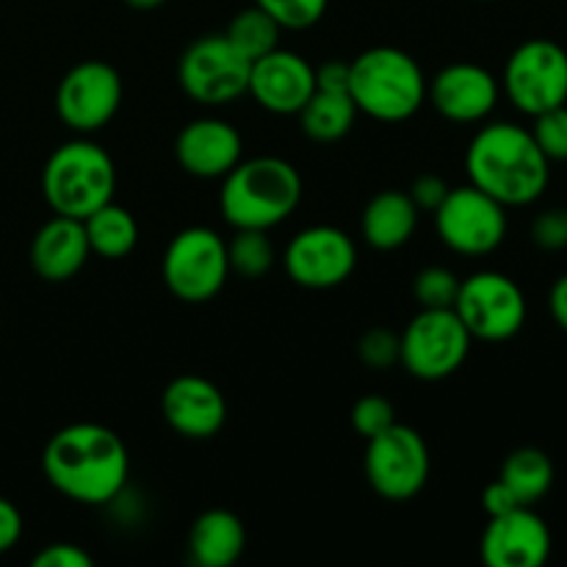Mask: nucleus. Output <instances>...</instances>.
<instances>
[{
    "label": "nucleus",
    "mask_w": 567,
    "mask_h": 567,
    "mask_svg": "<svg viewBox=\"0 0 567 567\" xmlns=\"http://www.w3.org/2000/svg\"><path fill=\"white\" fill-rule=\"evenodd\" d=\"M358 354L365 369H391L393 363H399V336L393 330H385V327L365 330L358 343Z\"/></svg>",
    "instance_id": "7c9ffc66"
},
{
    "label": "nucleus",
    "mask_w": 567,
    "mask_h": 567,
    "mask_svg": "<svg viewBox=\"0 0 567 567\" xmlns=\"http://www.w3.org/2000/svg\"><path fill=\"white\" fill-rule=\"evenodd\" d=\"M175 155L177 164L188 175L203 177V181H216V177H225L241 161V133L230 122L216 120V116L192 120L177 133Z\"/></svg>",
    "instance_id": "6ab92c4d"
},
{
    "label": "nucleus",
    "mask_w": 567,
    "mask_h": 567,
    "mask_svg": "<svg viewBox=\"0 0 567 567\" xmlns=\"http://www.w3.org/2000/svg\"><path fill=\"white\" fill-rule=\"evenodd\" d=\"M482 507H485L487 518H496V515H507L513 513V509L524 507V504L518 502V496H515L502 480H496L493 485L485 487V493H482Z\"/></svg>",
    "instance_id": "c9c22d12"
},
{
    "label": "nucleus",
    "mask_w": 567,
    "mask_h": 567,
    "mask_svg": "<svg viewBox=\"0 0 567 567\" xmlns=\"http://www.w3.org/2000/svg\"><path fill=\"white\" fill-rule=\"evenodd\" d=\"M316 92V66L293 50L275 48L249 66V86L260 109L271 114H299Z\"/></svg>",
    "instance_id": "2eb2a0df"
},
{
    "label": "nucleus",
    "mask_w": 567,
    "mask_h": 567,
    "mask_svg": "<svg viewBox=\"0 0 567 567\" xmlns=\"http://www.w3.org/2000/svg\"><path fill=\"white\" fill-rule=\"evenodd\" d=\"M42 192L53 214L83 221L114 199V161L100 144L89 138H72L55 147L44 164Z\"/></svg>",
    "instance_id": "39448f33"
},
{
    "label": "nucleus",
    "mask_w": 567,
    "mask_h": 567,
    "mask_svg": "<svg viewBox=\"0 0 567 567\" xmlns=\"http://www.w3.org/2000/svg\"><path fill=\"white\" fill-rule=\"evenodd\" d=\"M161 415L177 435L188 441H208L225 426L227 402L210 380L183 374L164 388Z\"/></svg>",
    "instance_id": "a211bd4d"
},
{
    "label": "nucleus",
    "mask_w": 567,
    "mask_h": 567,
    "mask_svg": "<svg viewBox=\"0 0 567 567\" xmlns=\"http://www.w3.org/2000/svg\"><path fill=\"white\" fill-rule=\"evenodd\" d=\"M122 103V78L105 61H81L55 92V111L75 133H94L109 125Z\"/></svg>",
    "instance_id": "4468645a"
},
{
    "label": "nucleus",
    "mask_w": 567,
    "mask_h": 567,
    "mask_svg": "<svg viewBox=\"0 0 567 567\" xmlns=\"http://www.w3.org/2000/svg\"><path fill=\"white\" fill-rule=\"evenodd\" d=\"M89 238L83 230L81 219L55 214L53 219L44 221L31 241V266L42 280L64 282L72 280L78 271L86 266Z\"/></svg>",
    "instance_id": "aec40b11"
},
{
    "label": "nucleus",
    "mask_w": 567,
    "mask_h": 567,
    "mask_svg": "<svg viewBox=\"0 0 567 567\" xmlns=\"http://www.w3.org/2000/svg\"><path fill=\"white\" fill-rule=\"evenodd\" d=\"M465 169L471 186L491 194L504 208L537 203L551 181V161L537 147L532 131L513 122L482 127L468 144Z\"/></svg>",
    "instance_id": "f03ea898"
},
{
    "label": "nucleus",
    "mask_w": 567,
    "mask_h": 567,
    "mask_svg": "<svg viewBox=\"0 0 567 567\" xmlns=\"http://www.w3.org/2000/svg\"><path fill=\"white\" fill-rule=\"evenodd\" d=\"M161 277L172 297L181 302H208L225 288L230 277L227 241L210 227H186L166 247Z\"/></svg>",
    "instance_id": "0eeeda50"
},
{
    "label": "nucleus",
    "mask_w": 567,
    "mask_h": 567,
    "mask_svg": "<svg viewBox=\"0 0 567 567\" xmlns=\"http://www.w3.org/2000/svg\"><path fill=\"white\" fill-rule=\"evenodd\" d=\"M227 260L230 271H236L238 277L260 280L275 266V244L266 230H236V236L227 241Z\"/></svg>",
    "instance_id": "bb28decb"
},
{
    "label": "nucleus",
    "mask_w": 567,
    "mask_h": 567,
    "mask_svg": "<svg viewBox=\"0 0 567 567\" xmlns=\"http://www.w3.org/2000/svg\"><path fill=\"white\" fill-rule=\"evenodd\" d=\"M419 227V208L413 205L408 192H380L369 199L363 216H360V230L365 244H371L380 252L404 247L413 238Z\"/></svg>",
    "instance_id": "412c9836"
},
{
    "label": "nucleus",
    "mask_w": 567,
    "mask_h": 567,
    "mask_svg": "<svg viewBox=\"0 0 567 567\" xmlns=\"http://www.w3.org/2000/svg\"><path fill=\"white\" fill-rule=\"evenodd\" d=\"M302 177L297 166L275 155L238 161L221 177L219 208L233 230H271L297 210Z\"/></svg>",
    "instance_id": "7ed1b4c3"
},
{
    "label": "nucleus",
    "mask_w": 567,
    "mask_h": 567,
    "mask_svg": "<svg viewBox=\"0 0 567 567\" xmlns=\"http://www.w3.org/2000/svg\"><path fill=\"white\" fill-rule=\"evenodd\" d=\"M127 6H133V9H142V11H147V9H158L161 3H166V0H125Z\"/></svg>",
    "instance_id": "ea45409f"
},
{
    "label": "nucleus",
    "mask_w": 567,
    "mask_h": 567,
    "mask_svg": "<svg viewBox=\"0 0 567 567\" xmlns=\"http://www.w3.org/2000/svg\"><path fill=\"white\" fill-rule=\"evenodd\" d=\"M280 22L264 11L260 6H249V9H241L227 25L225 37L233 48L241 55H247L249 61L260 59V55L271 53L275 48H280Z\"/></svg>",
    "instance_id": "a878e982"
},
{
    "label": "nucleus",
    "mask_w": 567,
    "mask_h": 567,
    "mask_svg": "<svg viewBox=\"0 0 567 567\" xmlns=\"http://www.w3.org/2000/svg\"><path fill=\"white\" fill-rule=\"evenodd\" d=\"M435 227L452 252L482 258L496 252L507 238V208L468 183L449 188L446 199L435 210Z\"/></svg>",
    "instance_id": "9b49d317"
},
{
    "label": "nucleus",
    "mask_w": 567,
    "mask_h": 567,
    "mask_svg": "<svg viewBox=\"0 0 567 567\" xmlns=\"http://www.w3.org/2000/svg\"><path fill=\"white\" fill-rule=\"evenodd\" d=\"M37 567H92L94 559L72 543H53L33 557Z\"/></svg>",
    "instance_id": "f704fd0d"
},
{
    "label": "nucleus",
    "mask_w": 567,
    "mask_h": 567,
    "mask_svg": "<svg viewBox=\"0 0 567 567\" xmlns=\"http://www.w3.org/2000/svg\"><path fill=\"white\" fill-rule=\"evenodd\" d=\"M252 61L238 53L225 33H208L186 48L177 64L181 86L194 103L227 105L244 97Z\"/></svg>",
    "instance_id": "f8f14e48"
},
{
    "label": "nucleus",
    "mask_w": 567,
    "mask_h": 567,
    "mask_svg": "<svg viewBox=\"0 0 567 567\" xmlns=\"http://www.w3.org/2000/svg\"><path fill=\"white\" fill-rule=\"evenodd\" d=\"M498 94H502V86L496 78L485 66L468 64V61L443 66L432 81H426V97L435 105L437 114L460 125L491 116Z\"/></svg>",
    "instance_id": "f3484780"
},
{
    "label": "nucleus",
    "mask_w": 567,
    "mask_h": 567,
    "mask_svg": "<svg viewBox=\"0 0 567 567\" xmlns=\"http://www.w3.org/2000/svg\"><path fill=\"white\" fill-rule=\"evenodd\" d=\"M460 277L446 266H426L415 275L413 297L421 308H454Z\"/></svg>",
    "instance_id": "cd10ccee"
},
{
    "label": "nucleus",
    "mask_w": 567,
    "mask_h": 567,
    "mask_svg": "<svg viewBox=\"0 0 567 567\" xmlns=\"http://www.w3.org/2000/svg\"><path fill=\"white\" fill-rule=\"evenodd\" d=\"M480 3H487V0H480Z\"/></svg>",
    "instance_id": "a19ab883"
},
{
    "label": "nucleus",
    "mask_w": 567,
    "mask_h": 567,
    "mask_svg": "<svg viewBox=\"0 0 567 567\" xmlns=\"http://www.w3.org/2000/svg\"><path fill=\"white\" fill-rule=\"evenodd\" d=\"M255 6L269 11L282 31H305L327 11V0H255Z\"/></svg>",
    "instance_id": "c85d7f7f"
},
{
    "label": "nucleus",
    "mask_w": 567,
    "mask_h": 567,
    "mask_svg": "<svg viewBox=\"0 0 567 567\" xmlns=\"http://www.w3.org/2000/svg\"><path fill=\"white\" fill-rule=\"evenodd\" d=\"M247 548V529L230 509H208L188 535V551L199 567H230Z\"/></svg>",
    "instance_id": "4be33fe9"
},
{
    "label": "nucleus",
    "mask_w": 567,
    "mask_h": 567,
    "mask_svg": "<svg viewBox=\"0 0 567 567\" xmlns=\"http://www.w3.org/2000/svg\"><path fill=\"white\" fill-rule=\"evenodd\" d=\"M480 551L487 567H543L551 557V532L535 509L518 507L491 518Z\"/></svg>",
    "instance_id": "dca6fc26"
},
{
    "label": "nucleus",
    "mask_w": 567,
    "mask_h": 567,
    "mask_svg": "<svg viewBox=\"0 0 567 567\" xmlns=\"http://www.w3.org/2000/svg\"><path fill=\"white\" fill-rule=\"evenodd\" d=\"M83 230H86L89 249L109 260L127 258L138 241L136 219H133L131 210L116 205L114 199L94 210V214H89L83 219Z\"/></svg>",
    "instance_id": "b1692460"
},
{
    "label": "nucleus",
    "mask_w": 567,
    "mask_h": 567,
    "mask_svg": "<svg viewBox=\"0 0 567 567\" xmlns=\"http://www.w3.org/2000/svg\"><path fill=\"white\" fill-rule=\"evenodd\" d=\"M393 421H396V410H393V404L385 396H374L371 393V396H363L352 408V426L365 441L380 435L382 430H388Z\"/></svg>",
    "instance_id": "2f4dec72"
},
{
    "label": "nucleus",
    "mask_w": 567,
    "mask_h": 567,
    "mask_svg": "<svg viewBox=\"0 0 567 567\" xmlns=\"http://www.w3.org/2000/svg\"><path fill=\"white\" fill-rule=\"evenodd\" d=\"M286 271L299 288L327 291L352 277L358 247L341 227L313 225L299 230L286 247Z\"/></svg>",
    "instance_id": "ddd939ff"
},
{
    "label": "nucleus",
    "mask_w": 567,
    "mask_h": 567,
    "mask_svg": "<svg viewBox=\"0 0 567 567\" xmlns=\"http://www.w3.org/2000/svg\"><path fill=\"white\" fill-rule=\"evenodd\" d=\"M42 468L61 496L89 507H103L125 491L131 457L114 430L86 421L64 426L50 437Z\"/></svg>",
    "instance_id": "f257e3e1"
},
{
    "label": "nucleus",
    "mask_w": 567,
    "mask_h": 567,
    "mask_svg": "<svg viewBox=\"0 0 567 567\" xmlns=\"http://www.w3.org/2000/svg\"><path fill=\"white\" fill-rule=\"evenodd\" d=\"M365 446V480L385 502H410L430 480V449L421 432L393 421Z\"/></svg>",
    "instance_id": "6e6552de"
},
{
    "label": "nucleus",
    "mask_w": 567,
    "mask_h": 567,
    "mask_svg": "<svg viewBox=\"0 0 567 567\" xmlns=\"http://www.w3.org/2000/svg\"><path fill=\"white\" fill-rule=\"evenodd\" d=\"M408 194H410V199H413L415 208H419V214L421 210H426V214H435V210L441 208L443 199H446L449 183L437 175H421V177H415Z\"/></svg>",
    "instance_id": "72a5a7b5"
},
{
    "label": "nucleus",
    "mask_w": 567,
    "mask_h": 567,
    "mask_svg": "<svg viewBox=\"0 0 567 567\" xmlns=\"http://www.w3.org/2000/svg\"><path fill=\"white\" fill-rule=\"evenodd\" d=\"M504 94L524 114L537 116L567 103V50L551 39L518 44L504 66Z\"/></svg>",
    "instance_id": "9d476101"
},
{
    "label": "nucleus",
    "mask_w": 567,
    "mask_h": 567,
    "mask_svg": "<svg viewBox=\"0 0 567 567\" xmlns=\"http://www.w3.org/2000/svg\"><path fill=\"white\" fill-rule=\"evenodd\" d=\"M532 136L548 161H567V105L537 114Z\"/></svg>",
    "instance_id": "c756f323"
},
{
    "label": "nucleus",
    "mask_w": 567,
    "mask_h": 567,
    "mask_svg": "<svg viewBox=\"0 0 567 567\" xmlns=\"http://www.w3.org/2000/svg\"><path fill=\"white\" fill-rule=\"evenodd\" d=\"M316 89L349 92V61H327V64L316 66Z\"/></svg>",
    "instance_id": "4c0bfd02"
},
{
    "label": "nucleus",
    "mask_w": 567,
    "mask_h": 567,
    "mask_svg": "<svg viewBox=\"0 0 567 567\" xmlns=\"http://www.w3.org/2000/svg\"><path fill=\"white\" fill-rule=\"evenodd\" d=\"M349 97L371 120L404 122L426 100L424 70L399 48L363 50L349 61Z\"/></svg>",
    "instance_id": "20e7f679"
},
{
    "label": "nucleus",
    "mask_w": 567,
    "mask_h": 567,
    "mask_svg": "<svg viewBox=\"0 0 567 567\" xmlns=\"http://www.w3.org/2000/svg\"><path fill=\"white\" fill-rule=\"evenodd\" d=\"M532 241L546 252L567 247V208H548L532 221Z\"/></svg>",
    "instance_id": "473e14b6"
},
{
    "label": "nucleus",
    "mask_w": 567,
    "mask_h": 567,
    "mask_svg": "<svg viewBox=\"0 0 567 567\" xmlns=\"http://www.w3.org/2000/svg\"><path fill=\"white\" fill-rule=\"evenodd\" d=\"M358 114L360 111L354 105V100L349 97V92H324V89H316L297 116L305 136L319 144H330L352 131Z\"/></svg>",
    "instance_id": "5701e85b"
},
{
    "label": "nucleus",
    "mask_w": 567,
    "mask_h": 567,
    "mask_svg": "<svg viewBox=\"0 0 567 567\" xmlns=\"http://www.w3.org/2000/svg\"><path fill=\"white\" fill-rule=\"evenodd\" d=\"M454 310L480 341H509L526 324V297L513 277L502 271H476L460 280Z\"/></svg>",
    "instance_id": "1a4fd4ad"
},
{
    "label": "nucleus",
    "mask_w": 567,
    "mask_h": 567,
    "mask_svg": "<svg viewBox=\"0 0 567 567\" xmlns=\"http://www.w3.org/2000/svg\"><path fill=\"white\" fill-rule=\"evenodd\" d=\"M22 537V515L9 498L0 496V554L11 551Z\"/></svg>",
    "instance_id": "e433bc0d"
},
{
    "label": "nucleus",
    "mask_w": 567,
    "mask_h": 567,
    "mask_svg": "<svg viewBox=\"0 0 567 567\" xmlns=\"http://www.w3.org/2000/svg\"><path fill=\"white\" fill-rule=\"evenodd\" d=\"M498 480L518 496L524 507L540 502L554 485V463L543 449L524 446L515 449L502 465V476Z\"/></svg>",
    "instance_id": "393cba45"
},
{
    "label": "nucleus",
    "mask_w": 567,
    "mask_h": 567,
    "mask_svg": "<svg viewBox=\"0 0 567 567\" xmlns=\"http://www.w3.org/2000/svg\"><path fill=\"white\" fill-rule=\"evenodd\" d=\"M548 308H551L554 321L567 332V275L559 277L548 293Z\"/></svg>",
    "instance_id": "58836bf2"
},
{
    "label": "nucleus",
    "mask_w": 567,
    "mask_h": 567,
    "mask_svg": "<svg viewBox=\"0 0 567 567\" xmlns=\"http://www.w3.org/2000/svg\"><path fill=\"white\" fill-rule=\"evenodd\" d=\"M471 332L454 308H421L399 336V363L424 382L457 374L471 352Z\"/></svg>",
    "instance_id": "423d86ee"
}]
</instances>
